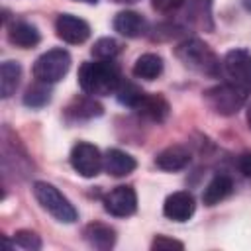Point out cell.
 Returning <instances> with one entry per match:
<instances>
[{
	"label": "cell",
	"instance_id": "obj_27",
	"mask_svg": "<svg viewBox=\"0 0 251 251\" xmlns=\"http://www.w3.org/2000/svg\"><path fill=\"white\" fill-rule=\"evenodd\" d=\"M237 167H239V171H241L245 176L251 178V151H247V153H243V155L239 157Z\"/></svg>",
	"mask_w": 251,
	"mask_h": 251
},
{
	"label": "cell",
	"instance_id": "obj_26",
	"mask_svg": "<svg viewBox=\"0 0 251 251\" xmlns=\"http://www.w3.org/2000/svg\"><path fill=\"white\" fill-rule=\"evenodd\" d=\"M151 249H184V245L176 239L167 237V235H157L151 243Z\"/></svg>",
	"mask_w": 251,
	"mask_h": 251
},
{
	"label": "cell",
	"instance_id": "obj_7",
	"mask_svg": "<svg viewBox=\"0 0 251 251\" xmlns=\"http://www.w3.org/2000/svg\"><path fill=\"white\" fill-rule=\"evenodd\" d=\"M102 161H104V157L100 155L98 147L92 143H86V141H78L71 151V165L84 178L96 176L102 169Z\"/></svg>",
	"mask_w": 251,
	"mask_h": 251
},
{
	"label": "cell",
	"instance_id": "obj_28",
	"mask_svg": "<svg viewBox=\"0 0 251 251\" xmlns=\"http://www.w3.org/2000/svg\"><path fill=\"white\" fill-rule=\"evenodd\" d=\"M247 124H249V127H251V104L247 106Z\"/></svg>",
	"mask_w": 251,
	"mask_h": 251
},
{
	"label": "cell",
	"instance_id": "obj_9",
	"mask_svg": "<svg viewBox=\"0 0 251 251\" xmlns=\"http://www.w3.org/2000/svg\"><path fill=\"white\" fill-rule=\"evenodd\" d=\"M55 29L63 41L73 43V45L84 43L90 35V25L82 18L73 16V14H59V18L55 22Z\"/></svg>",
	"mask_w": 251,
	"mask_h": 251
},
{
	"label": "cell",
	"instance_id": "obj_10",
	"mask_svg": "<svg viewBox=\"0 0 251 251\" xmlns=\"http://www.w3.org/2000/svg\"><path fill=\"white\" fill-rule=\"evenodd\" d=\"M196 210V204H194V196L186 190H178V192H173L167 196L165 204H163V214L173 220V222H186L192 218Z\"/></svg>",
	"mask_w": 251,
	"mask_h": 251
},
{
	"label": "cell",
	"instance_id": "obj_23",
	"mask_svg": "<svg viewBox=\"0 0 251 251\" xmlns=\"http://www.w3.org/2000/svg\"><path fill=\"white\" fill-rule=\"evenodd\" d=\"M118 53H120V43L116 39H112V37H100L92 45V55L96 59H108V61H112Z\"/></svg>",
	"mask_w": 251,
	"mask_h": 251
},
{
	"label": "cell",
	"instance_id": "obj_14",
	"mask_svg": "<svg viewBox=\"0 0 251 251\" xmlns=\"http://www.w3.org/2000/svg\"><path fill=\"white\" fill-rule=\"evenodd\" d=\"M84 239L90 247L94 249H100V251H106V249H112L114 243H116V231L114 227L106 226V224H100V222H94V224H88L84 227Z\"/></svg>",
	"mask_w": 251,
	"mask_h": 251
},
{
	"label": "cell",
	"instance_id": "obj_16",
	"mask_svg": "<svg viewBox=\"0 0 251 251\" xmlns=\"http://www.w3.org/2000/svg\"><path fill=\"white\" fill-rule=\"evenodd\" d=\"M8 39L10 43H14L16 47H22V49H31L39 43L41 35L37 31L35 25L27 24V22H16L10 25L8 29Z\"/></svg>",
	"mask_w": 251,
	"mask_h": 251
},
{
	"label": "cell",
	"instance_id": "obj_6",
	"mask_svg": "<svg viewBox=\"0 0 251 251\" xmlns=\"http://www.w3.org/2000/svg\"><path fill=\"white\" fill-rule=\"evenodd\" d=\"M224 75L229 84L243 92H251V53L247 49H231L222 61Z\"/></svg>",
	"mask_w": 251,
	"mask_h": 251
},
{
	"label": "cell",
	"instance_id": "obj_15",
	"mask_svg": "<svg viewBox=\"0 0 251 251\" xmlns=\"http://www.w3.org/2000/svg\"><path fill=\"white\" fill-rule=\"evenodd\" d=\"M190 163V153L182 145H171L155 157V165L163 171H180Z\"/></svg>",
	"mask_w": 251,
	"mask_h": 251
},
{
	"label": "cell",
	"instance_id": "obj_19",
	"mask_svg": "<svg viewBox=\"0 0 251 251\" xmlns=\"http://www.w3.org/2000/svg\"><path fill=\"white\" fill-rule=\"evenodd\" d=\"M20 76H22V69L16 61H4L2 69H0V92L2 98H10L18 84H20Z\"/></svg>",
	"mask_w": 251,
	"mask_h": 251
},
{
	"label": "cell",
	"instance_id": "obj_24",
	"mask_svg": "<svg viewBox=\"0 0 251 251\" xmlns=\"http://www.w3.org/2000/svg\"><path fill=\"white\" fill-rule=\"evenodd\" d=\"M14 243L20 245V247H24V249H31V251H35V249L41 247L39 235H37L35 231H29V229H20V231H16V233H14Z\"/></svg>",
	"mask_w": 251,
	"mask_h": 251
},
{
	"label": "cell",
	"instance_id": "obj_4",
	"mask_svg": "<svg viewBox=\"0 0 251 251\" xmlns=\"http://www.w3.org/2000/svg\"><path fill=\"white\" fill-rule=\"evenodd\" d=\"M204 100L216 114L231 116L243 108V104L247 100V92L239 90L237 86H233L229 82H224L214 88H208L204 92Z\"/></svg>",
	"mask_w": 251,
	"mask_h": 251
},
{
	"label": "cell",
	"instance_id": "obj_12",
	"mask_svg": "<svg viewBox=\"0 0 251 251\" xmlns=\"http://www.w3.org/2000/svg\"><path fill=\"white\" fill-rule=\"evenodd\" d=\"M114 29L124 37H141L147 33V20L137 12L126 10L114 18Z\"/></svg>",
	"mask_w": 251,
	"mask_h": 251
},
{
	"label": "cell",
	"instance_id": "obj_31",
	"mask_svg": "<svg viewBox=\"0 0 251 251\" xmlns=\"http://www.w3.org/2000/svg\"><path fill=\"white\" fill-rule=\"evenodd\" d=\"M82 2H96V0H82Z\"/></svg>",
	"mask_w": 251,
	"mask_h": 251
},
{
	"label": "cell",
	"instance_id": "obj_25",
	"mask_svg": "<svg viewBox=\"0 0 251 251\" xmlns=\"http://www.w3.org/2000/svg\"><path fill=\"white\" fill-rule=\"evenodd\" d=\"M182 4H184V0H151V6H153L157 12H161V14L176 12Z\"/></svg>",
	"mask_w": 251,
	"mask_h": 251
},
{
	"label": "cell",
	"instance_id": "obj_17",
	"mask_svg": "<svg viewBox=\"0 0 251 251\" xmlns=\"http://www.w3.org/2000/svg\"><path fill=\"white\" fill-rule=\"evenodd\" d=\"M231 190H233L231 178H229L227 175H216V176L208 182V186L204 188V192H202V202H204L206 206H216L218 202H222L224 198H227V196L231 194Z\"/></svg>",
	"mask_w": 251,
	"mask_h": 251
},
{
	"label": "cell",
	"instance_id": "obj_2",
	"mask_svg": "<svg viewBox=\"0 0 251 251\" xmlns=\"http://www.w3.org/2000/svg\"><path fill=\"white\" fill-rule=\"evenodd\" d=\"M176 57L180 59V63L184 67H188L200 75H206V76H218V73L222 69V63L216 57V53L204 41H200L196 37L184 39L176 47Z\"/></svg>",
	"mask_w": 251,
	"mask_h": 251
},
{
	"label": "cell",
	"instance_id": "obj_30",
	"mask_svg": "<svg viewBox=\"0 0 251 251\" xmlns=\"http://www.w3.org/2000/svg\"><path fill=\"white\" fill-rule=\"evenodd\" d=\"M114 2H137V0H114Z\"/></svg>",
	"mask_w": 251,
	"mask_h": 251
},
{
	"label": "cell",
	"instance_id": "obj_18",
	"mask_svg": "<svg viewBox=\"0 0 251 251\" xmlns=\"http://www.w3.org/2000/svg\"><path fill=\"white\" fill-rule=\"evenodd\" d=\"M161 73H163V59L155 53H143L141 57H137V61L133 65V75L137 78L153 80Z\"/></svg>",
	"mask_w": 251,
	"mask_h": 251
},
{
	"label": "cell",
	"instance_id": "obj_20",
	"mask_svg": "<svg viewBox=\"0 0 251 251\" xmlns=\"http://www.w3.org/2000/svg\"><path fill=\"white\" fill-rule=\"evenodd\" d=\"M67 112L73 118H94V116L102 114V106L94 98L82 96V98H75L71 102V106L67 108Z\"/></svg>",
	"mask_w": 251,
	"mask_h": 251
},
{
	"label": "cell",
	"instance_id": "obj_3",
	"mask_svg": "<svg viewBox=\"0 0 251 251\" xmlns=\"http://www.w3.org/2000/svg\"><path fill=\"white\" fill-rule=\"evenodd\" d=\"M33 194H35L37 202L41 204V208L47 210L55 220H59L63 224H73L78 218V214H76L75 206L69 202V198L65 194H61V190L55 188L53 184L37 180L33 184Z\"/></svg>",
	"mask_w": 251,
	"mask_h": 251
},
{
	"label": "cell",
	"instance_id": "obj_1",
	"mask_svg": "<svg viewBox=\"0 0 251 251\" xmlns=\"http://www.w3.org/2000/svg\"><path fill=\"white\" fill-rule=\"evenodd\" d=\"M122 82V75L116 63L108 59L82 63L78 69V84L90 96H108L114 94Z\"/></svg>",
	"mask_w": 251,
	"mask_h": 251
},
{
	"label": "cell",
	"instance_id": "obj_11",
	"mask_svg": "<svg viewBox=\"0 0 251 251\" xmlns=\"http://www.w3.org/2000/svg\"><path fill=\"white\" fill-rule=\"evenodd\" d=\"M133 110L139 116H143V118H147L151 122H157V124L165 122L167 116H169V104L159 94H143L137 100V104L133 106Z\"/></svg>",
	"mask_w": 251,
	"mask_h": 251
},
{
	"label": "cell",
	"instance_id": "obj_29",
	"mask_svg": "<svg viewBox=\"0 0 251 251\" xmlns=\"http://www.w3.org/2000/svg\"><path fill=\"white\" fill-rule=\"evenodd\" d=\"M243 6H245L247 10H251V0H243Z\"/></svg>",
	"mask_w": 251,
	"mask_h": 251
},
{
	"label": "cell",
	"instance_id": "obj_22",
	"mask_svg": "<svg viewBox=\"0 0 251 251\" xmlns=\"http://www.w3.org/2000/svg\"><path fill=\"white\" fill-rule=\"evenodd\" d=\"M116 98H118V102L120 104H124V106H129V108H133L135 104H137V100L145 94L137 84H133V82H129V80H124L122 78V82H120V86L116 88Z\"/></svg>",
	"mask_w": 251,
	"mask_h": 251
},
{
	"label": "cell",
	"instance_id": "obj_8",
	"mask_svg": "<svg viewBox=\"0 0 251 251\" xmlns=\"http://www.w3.org/2000/svg\"><path fill=\"white\" fill-rule=\"evenodd\" d=\"M104 208L108 214L116 216V218H126L131 216L137 208V196L135 190L131 186H116L112 188L106 196H104Z\"/></svg>",
	"mask_w": 251,
	"mask_h": 251
},
{
	"label": "cell",
	"instance_id": "obj_21",
	"mask_svg": "<svg viewBox=\"0 0 251 251\" xmlns=\"http://www.w3.org/2000/svg\"><path fill=\"white\" fill-rule=\"evenodd\" d=\"M51 98V90H49V84L47 82H41L37 80L33 86H29L24 94V104L25 106H31V108H41L49 102Z\"/></svg>",
	"mask_w": 251,
	"mask_h": 251
},
{
	"label": "cell",
	"instance_id": "obj_13",
	"mask_svg": "<svg viewBox=\"0 0 251 251\" xmlns=\"http://www.w3.org/2000/svg\"><path fill=\"white\" fill-rule=\"evenodd\" d=\"M135 167H137L135 159L129 153L120 151V149H110L104 155V161H102V169L110 176H126V175L133 173Z\"/></svg>",
	"mask_w": 251,
	"mask_h": 251
},
{
	"label": "cell",
	"instance_id": "obj_5",
	"mask_svg": "<svg viewBox=\"0 0 251 251\" xmlns=\"http://www.w3.org/2000/svg\"><path fill=\"white\" fill-rule=\"evenodd\" d=\"M71 67V55L65 49H49L33 63V76L41 82H59Z\"/></svg>",
	"mask_w": 251,
	"mask_h": 251
}]
</instances>
